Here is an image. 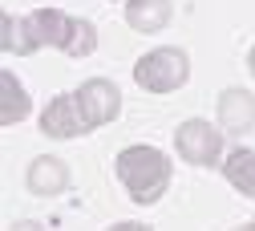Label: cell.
Wrapping results in <instances>:
<instances>
[{
    "mask_svg": "<svg viewBox=\"0 0 255 231\" xmlns=\"http://www.w3.org/2000/svg\"><path fill=\"white\" fill-rule=\"evenodd\" d=\"M28 110H33V102H28V93L20 89V81H16V73H0V122L4 126H16V122H24L28 118Z\"/></svg>",
    "mask_w": 255,
    "mask_h": 231,
    "instance_id": "8fae6325",
    "label": "cell"
},
{
    "mask_svg": "<svg viewBox=\"0 0 255 231\" xmlns=\"http://www.w3.org/2000/svg\"><path fill=\"white\" fill-rule=\"evenodd\" d=\"M73 93H77V106H81V118H85L89 130L114 122L118 110H122V93H118V85L106 81V77H89V81H81Z\"/></svg>",
    "mask_w": 255,
    "mask_h": 231,
    "instance_id": "277c9868",
    "label": "cell"
},
{
    "mask_svg": "<svg viewBox=\"0 0 255 231\" xmlns=\"http://www.w3.org/2000/svg\"><path fill=\"white\" fill-rule=\"evenodd\" d=\"M114 171L126 187V195L138 203V207H150L166 195L170 187V158L154 146H126L114 162Z\"/></svg>",
    "mask_w": 255,
    "mask_h": 231,
    "instance_id": "6da1fadb",
    "label": "cell"
},
{
    "mask_svg": "<svg viewBox=\"0 0 255 231\" xmlns=\"http://www.w3.org/2000/svg\"><path fill=\"white\" fill-rule=\"evenodd\" d=\"M41 134H45V138H57V142L89 134V126H85V118H81V106H77V93H57L53 102L45 106V114H41Z\"/></svg>",
    "mask_w": 255,
    "mask_h": 231,
    "instance_id": "5b68a950",
    "label": "cell"
},
{
    "mask_svg": "<svg viewBox=\"0 0 255 231\" xmlns=\"http://www.w3.org/2000/svg\"><path fill=\"white\" fill-rule=\"evenodd\" d=\"M93 49H98V28H93V20L73 16V32H69L65 53H69V57H89Z\"/></svg>",
    "mask_w": 255,
    "mask_h": 231,
    "instance_id": "4fadbf2b",
    "label": "cell"
},
{
    "mask_svg": "<svg viewBox=\"0 0 255 231\" xmlns=\"http://www.w3.org/2000/svg\"><path fill=\"white\" fill-rule=\"evenodd\" d=\"M251 223H255V219H251Z\"/></svg>",
    "mask_w": 255,
    "mask_h": 231,
    "instance_id": "ac0fdd59",
    "label": "cell"
},
{
    "mask_svg": "<svg viewBox=\"0 0 255 231\" xmlns=\"http://www.w3.org/2000/svg\"><path fill=\"white\" fill-rule=\"evenodd\" d=\"M170 16H174L170 0H130L126 4V24L134 32H162Z\"/></svg>",
    "mask_w": 255,
    "mask_h": 231,
    "instance_id": "9c48e42d",
    "label": "cell"
},
{
    "mask_svg": "<svg viewBox=\"0 0 255 231\" xmlns=\"http://www.w3.org/2000/svg\"><path fill=\"white\" fill-rule=\"evenodd\" d=\"M215 114H219V126L227 130V134H247V130H255V93L223 89Z\"/></svg>",
    "mask_w": 255,
    "mask_h": 231,
    "instance_id": "8992f818",
    "label": "cell"
},
{
    "mask_svg": "<svg viewBox=\"0 0 255 231\" xmlns=\"http://www.w3.org/2000/svg\"><path fill=\"white\" fill-rule=\"evenodd\" d=\"M174 146H178L182 162H190V167H215L223 154V130H215L203 118H190L174 130Z\"/></svg>",
    "mask_w": 255,
    "mask_h": 231,
    "instance_id": "3957f363",
    "label": "cell"
},
{
    "mask_svg": "<svg viewBox=\"0 0 255 231\" xmlns=\"http://www.w3.org/2000/svg\"><path fill=\"white\" fill-rule=\"evenodd\" d=\"M28 24H33L37 45H57V49L69 45V32H73V16H69V12L37 8V12H28Z\"/></svg>",
    "mask_w": 255,
    "mask_h": 231,
    "instance_id": "ba28073f",
    "label": "cell"
},
{
    "mask_svg": "<svg viewBox=\"0 0 255 231\" xmlns=\"http://www.w3.org/2000/svg\"><path fill=\"white\" fill-rule=\"evenodd\" d=\"M106 231H150L146 223H114V227H106Z\"/></svg>",
    "mask_w": 255,
    "mask_h": 231,
    "instance_id": "5bb4252c",
    "label": "cell"
},
{
    "mask_svg": "<svg viewBox=\"0 0 255 231\" xmlns=\"http://www.w3.org/2000/svg\"><path fill=\"white\" fill-rule=\"evenodd\" d=\"M24 183H28V191H33V195L53 199V195H61V191L69 187V167H65L61 158H53V154H41V158L28 162Z\"/></svg>",
    "mask_w": 255,
    "mask_h": 231,
    "instance_id": "52a82bcc",
    "label": "cell"
},
{
    "mask_svg": "<svg viewBox=\"0 0 255 231\" xmlns=\"http://www.w3.org/2000/svg\"><path fill=\"white\" fill-rule=\"evenodd\" d=\"M12 231H45V227H41V223H28V219H24V223H12Z\"/></svg>",
    "mask_w": 255,
    "mask_h": 231,
    "instance_id": "9a60e30c",
    "label": "cell"
},
{
    "mask_svg": "<svg viewBox=\"0 0 255 231\" xmlns=\"http://www.w3.org/2000/svg\"><path fill=\"white\" fill-rule=\"evenodd\" d=\"M223 179H227L239 195H247V199H255V150L239 146L227 154V162H223Z\"/></svg>",
    "mask_w": 255,
    "mask_h": 231,
    "instance_id": "7c38bea8",
    "label": "cell"
},
{
    "mask_svg": "<svg viewBox=\"0 0 255 231\" xmlns=\"http://www.w3.org/2000/svg\"><path fill=\"white\" fill-rule=\"evenodd\" d=\"M0 49L4 53H37V37H33V24H28V16H16V12H4L0 16Z\"/></svg>",
    "mask_w": 255,
    "mask_h": 231,
    "instance_id": "30bf717a",
    "label": "cell"
},
{
    "mask_svg": "<svg viewBox=\"0 0 255 231\" xmlns=\"http://www.w3.org/2000/svg\"><path fill=\"white\" fill-rule=\"evenodd\" d=\"M231 231H255V223H243V227H231Z\"/></svg>",
    "mask_w": 255,
    "mask_h": 231,
    "instance_id": "2e32d148",
    "label": "cell"
},
{
    "mask_svg": "<svg viewBox=\"0 0 255 231\" xmlns=\"http://www.w3.org/2000/svg\"><path fill=\"white\" fill-rule=\"evenodd\" d=\"M247 61H251V73H255V49H251V57H247Z\"/></svg>",
    "mask_w": 255,
    "mask_h": 231,
    "instance_id": "e0dca14e",
    "label": "cell"
},
{
    "mask_svg": "<svg viewBox=\"0 0 255 231\" xmlns=\"http://www.w3.org/2000/svg\"><path fill=\"white\" fill-rule=\"evenodd\" d=\"M190 77V57L186 49L178 45H166V49H150L146 57H138L134 65V81L150 93H174L178 85H186Z\"/></svg>",
    "mask_w": 255,
    "mask_h": 231,
    "instance_id": "7a4b0ae2",
    "label": "cell"
}]
</instances>
